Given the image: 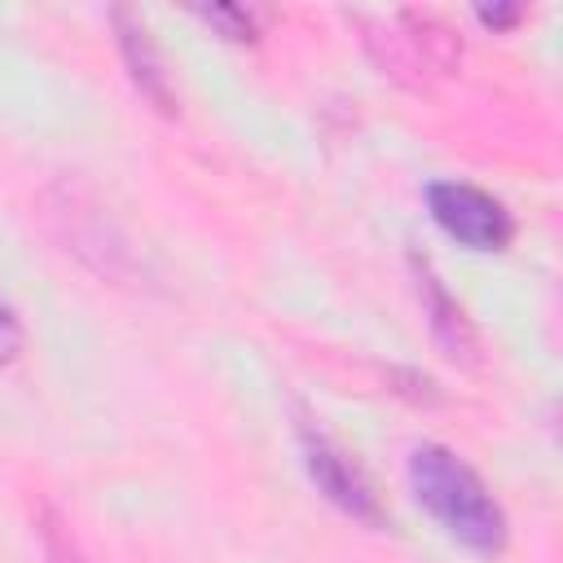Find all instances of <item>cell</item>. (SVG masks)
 <instances>
[{"label":"cell","mask_w":563,"mask_h":563,"mask_svg":"<svg viewBox=\"0 0 563 563\" xmlns=\"http://www.w3.org/2000/svg\"><path fill=\"white\" fill-rule=\"evenodd\" d=\"M40 220L62 242L66 255H75L84 268H92L106 282L141 286L150 277L132 233L119 224V216L79 180H53L40 194Z\"/></svg>","instance_id":"obj_1"},{"label":"cell","mask_w":563,"mask_h":563,"mask_svg":"<svg viewBox=\"0 0 563 563\" xmlns=\"http://www.w3.org/2000/svg\"><path fill=\"white\" fill-rule=\"evenodd\" d=\"M409 484L418 501L444 523L449 537L479 554H497L506 545V515L484 488V479L449 449L440 444H418L409 457Z\"/></svg>","instance_id":"obj_2"},{"label":"cell","mask_w":563,"mask_h":563,"mask_svg":"<svg viewBox=\"0 0 563 563\" xmlns=\"http://www.w3.org/2000/svg\"><path fill=\"white\" fill-rule=\"evenodd\" d=\"M365 22V48L378 62L383 75L400 79V84H427L440 75H453L462 62V40L431 13L418 9H396V13H378V18H361Z\"/></svg>","instance_id":"obj_3"},{"label":"cell","mask_w":563,"mask_h":563,"mask_svg":"<svg viewBox=\"0 0 563 563\" xmlns=\"http://www.w3.org/2000/svg\"><path fill=\"white\" fill-rule=\"evenodd\" d=\"M427 202H431V216L435 224L457 238L462 246L471 251H501L510 238H515V220L510 211L484 194L479 185H466V180H440L427 189Z\"/></svg>","instance_id":"obj_4"},{"label":"cell","mask_w":563,"mask_h":563,"mask_svg":"<svg viewBox=\"0 0 563 563\" xmlns=\"http://www.w3.org/2000/svg\"><path fill=\"white\" fill-rule=\"evenodd\" d=\"M299 444H303V466L312 475V484L339 506L347 510L352 519H365V523H383V506H378V493L369 484V475L321 431V427H299Z\"/></svg>","instance_id":"obj_5"},{"label":"cell","mask_w":563,"mask_h":563,"mask_svg":"<svg viewBox=\"0 0 563 563\" xmlns=\"http://www.w3.org/2000/svg\"><path fill=\"white\" fill-rule=\"evenodd\" d=\"M114 26H119V48H123V62L132 70V84L141 88V97H150L163 114H176V88H172V75L145 31V22H136L132 13H114Z\"/></svg>","instance_id":"obj_6"},{"label":"cell","mask_w":563,"mask_h":563,"mask_svg":"<svg viewBox=\"0 0 563 563\" xmlns=\"http://www.w3.org/2000/svg\"><path fill=\"white\" fill-rule=\"evenodd\" d=\"M422 303H427V312H431V330H435V339L449 347V356L457 361H471V352H475V330H471V321H466V312L444 295V286L435 282V273L431 268H422Z\"/></svg>","instance_id":"obj_7"},{"label":"cell","mask_w":563,"mask_h":563,"mask_svg":"<svg viewBox=\"0 0 563 563\" xmlns=\"http://www.w3.org/2000/svg\"><path fill=\"white\" fill-rule=\"evenodd\" d=\"M31 523H35V541H40L44 563H88L84 550H79V537L70 532L66 515H62L53 501H35Z\"/></svg>","instance_id":"obj_8"},{"label":"cell","mask_w":563,"mask_h":563,"mask_svg":"<svg viewBox=\"0 0 563 563\" xmlns=\"http://www.w3.org/2000/svg\"><path fill=\"white\" fill-rule=\"evenodd\" d=\"M202 18H207V22H216V26H224V35H229V40H251V35H255V18H251L246 9L211 4V9H202Z\"/></svg>","instance_id":"obj_9"},{"label":"cell","mask_w":563,"mask_h":563,"mask_svg":"<svg viewBox=\"0 0 563 563\" xmlns=\"http://www.w3.org/2000/svg\"><path fill=\"white\" fill-rule=\"evenodd\" d=\"M18 352H22V321H18V312L0 299V365H9Z\"/></svg>","instance_id":"obj_10"}]
</instances>
